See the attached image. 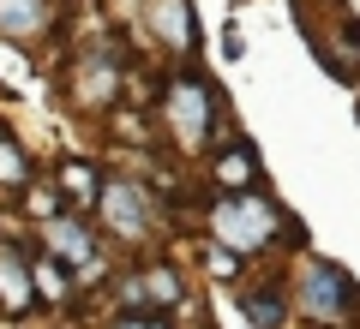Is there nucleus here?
<instances>
[{
  "mask_svg": "<svg viewBox=\"0 0 360 329\" xmlns=\"http://www.w3.org/2000/svg\"><path fill=\"white\" fill-rule=\"evenodd\" d=\"M198 228H205L210 246L234 252L246 269L283 264L288 252H300V222L288 215V203L276 198L270 186L252 192H205V210H198Z\"/></svg>",
  "mask_w": 360,
  "mask_h": 329,
  "instance_id": "f257e3e1",
  "label": "nucleus"
},
{
  "mask_svg": "<svg viewBox=\"0 0 360 329\" xmlns=\"http://www.w3.org/2000/svg\"><path fill=\"white\" fill-rule=\"evenodd\" d=\"M96 329H174V317H162V311H108Z\"/></svg>",
  "mask_w": 360,
  "mask_h": 329,
  "instance_id": "dca6fc26",
  "label": "nucleus"
},
{
  "mask_svg": "<svg viewBox=\"0 0 360 329\" xmlns=\"http://www.w3.org/2000/svg\"><path fill=\"white\" fill-rule=\"evenodd\" d=\"M127 84H132V48L120 30H90L84 42L60 48V96L78 120L103 126L115 108H127Z\"/></svg>",
  "mask_w": 360,
  "mask_h": 329,
  "instance_id": "20e7f679",
  "label": "nucleus"
},
{
  "mask_svg": "<svg viewBox=\"0 0 360 329\" xmlns=\"http://www.w3.org/2000/svg\"><path fill=\"white\" fill-rule=\"evenodd\" d=\"M54 0H0V42H54Z\"/></svg>",
  "mask_w": 360,
  "mask_h": 329,
  "instance_id": "f8f14e48",
  "label": "nucleus"
},
{
  "mask_svg": "<svg viewBox=\"0 0 360 329\" xmlns=\"http://www.w3.org/2000/svg\"><path fill=\"white\" fill-rule=\"evenodd\" d=\"M30 311H37V288H30V246L0 234V317L18 323V317H30Z\"/></svg>",
  "mask_w": 360,
  "mask_h": 329,
  "instance_id": "9d476101",
  "label": "nucleus"
},
{
  "mask_svg": "<svg viewBox=\"0 0 360 329\" xmlns=\"http://www.w3.org/2000/svg\"><path fill=\"white\" fill-rule=\"evenodd\" d=\"M139 36L162 54L168 66H186L205 42V25H198L193 0H144L139 6Z\"/></svg>",
  "mask_w": 360,
  "mask_h": 329,
  "instance_id": "423d86ee",
  "label": "nucleus"
},
{
  "mask_svg": "<svg viewBox=\"0 0 360 329\" xmlns=\"http://www.w3.org/2000/svg\"><path fill=\"white\" fill-rule=\"evenodd\" d=\"M90 222H96V234H103L120 257H150V252H162V246L174 240L180 203L162 198L150 180L127 174V168H108L103 192L90 203Z\"/></svg>",
  "mask_w": 360,
  "mask_h": 329,
  "instance_id": "7ed1b4c3",
  "label": "nucleus"
},
{
  "mask_svg": "<svg viewBox=\"0 0 360 329\" xmlns=\"http://www.w3.org/2000/svg\"><path fill=\"white\" fill-rule=\"evenodd\" d=\"M198 257H205V276L210 281H222V288H234V281L246 276V264L234 252H222V246H210V240H198Z\"/></svg>",
  "mask_w": 360,
  "mask_h": 329,
  "instance_id": "2eb2a0df",
  "label": "nucleus"
},
{
  "mask_svg": "<svg viewBox=\"0 0 360 329\" xmlns=\"http://www.w3.org/2000/svg\"><path fill=\"white\" fill-rule=\"evenodd\" d=\"M198 174H205L210 192H252V186H270L264 180V156H258V144L246 138V132H222L217 150L198 162Z\"/></svg>",
  "mask_w": 360,
  "mask_h": 329,
  "instance_id": "0eeeda50",
  "label": "nucleus"
},
{
  "mask_svg": "<svg viewBox=\"0 0 360 329\" xmlns=\"http://www.w3.org/2000/svg\"><path fill=\"white\" fill-rule=\"evenodd\" d=\"M60 210H66V203H60V192H54L49 180H30V186L13 198V215H25V222H30V234H37L42 222H49V215H60Z\"/></svg>",
  "mask_w": 360,
  "mask_h": 329,
  "instance_id": "4468645a",
  "label": "nucleus"
},
{
  "mask_svg": "<svg viewBox=\"0 0 360 329\" xmlns=\"http://www.w3.org/2000/svg\"><path fill=\"white\" fill-rule=\"evenodd\" d=\"M229 300H234V311L246 317V329H295L283 269H246V276L229 288Z\"/></svg>",
  "mask_w": 360,
  "mask_h": 329,
  "instance_id": "6e6552de",
  "label": "nucleus"
},
{
  "mask_svg": "<svg viewBox=\"0 0 360 329\" xmlns=\"http://www.w3.org/2000/svg\"><path fill=\"white\" fill-rule=\"evenodd\" d=\"M30 180H42V162H37V150H30V144L18 138L13 126H0V198L13 203L18 192L30 186Z\"/></svg>",
  "mask_w": 360,
  "mask_h": 329,
  "instance_id": "ddd939ff",
  "label": "nucleus"
},
{
  "mask_svg": "<svg viewBox=\"0 0 360 329\" xmlns=\"http://www.w3.org/2000/svg\"><path fill=\"white\" fill-rule=\"evenodd\" d=\"M283 288L288 311L300 329H354L360 323V281L324 252H288L283 257Z\"/></svg>",
  "mask_w": 360,
  "mask_h": 329,
  "instance_id": "39448f33",
  "label": "nucleus"
},
{
  "mask_svg": "<svg viewBox=\"0 0 360 329\" xmlns=\"http://www.w3.org/2000/svg\"><path fill=\"white\" fill-rule=\"evenodd\" d=\"M30 288H37V311H54V317H72L78 305H84V293H78L72 269L54 264L49 252H37L30 246Z\"/></svg>",
  "mask_w": 360,
  "mask_h": 329,
  "instance_id": "9b49d317",
  "label": "nucleus"
},
{
  "mask_svg": "<svg viewBox=\"0 0 360 329\" xmlns=\"http://www.w3.org/2000/svg\"><path fill=\"white\" fill-rule=\"evenodd\" d=\"M103 174H108V162L90 156V150H66V156H54V162L42 168V180L60 192V203L66 210H84V215H90V203H96V192H103Z\"/></svg>",
  "mask_w": 360,
  "mask_h": 329,
  "instance_id": "1a4fd4ad",
  "label": "nucleus"
},
{
  "mask_svg": "<svg viewBox=\"0 0 360 329\" xmlns=\"http://www.w3.org/2000/svg\"><path fill=\"white\" fill-rule=\"evenodd\" d=\"M156 132H162L156 150H168L186 168H198L217 150V138L229 132V102H222L217 78L205 66L186 60V66H168L162 72V84H156Z\"/></svg>",
  "mask_w": 360,
  "mask_h": 329,
  "instance_id": "f03ea898",
  "label": "nucleus"
}]
</instances>
